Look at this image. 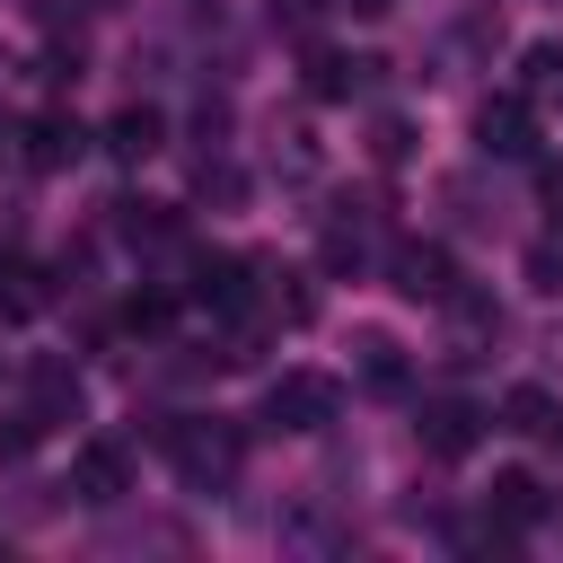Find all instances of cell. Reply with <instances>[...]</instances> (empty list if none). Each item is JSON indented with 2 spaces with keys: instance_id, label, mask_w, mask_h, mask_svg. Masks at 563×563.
<instances>
[{
  "instance_id": "cell-1",
  "label": "cell",
  "mask_w": 563,
  "mask_h": 563,
  "mask_svg": "<svg viewBox=\"0 0 563 563\" xmlns=\"http://www.w3.org/2000/svg\"><path fill=\"white\" fill-rule=\"evenodd\" d=\"M167 457H176V475H185L194 493H229V484H238V431L211 422V413L167 422Z\"/></svg>"
},
{
  "instance_id": "cell-2",
  "label": "cell",
  "mask_w": 563,
  "mask_h": 563,
  "mask_svg": "<svg viewBox=\"0 0 563 563\" xmlns=\"http://www.w3.org/2000/svg\"><path fill=\"white\" fill-rule=\"evenodd\" d=\"M334 413H343V387H334L325 369H282V378L264 387V405H255V422H264V431H290V440H299V431H325Z\"/></svg>"
},
{
  "instance_id": "cell-3",
  "label": "cell",
  "mask_w": 563,
  "mask_h": 563,
  "mask_svg": "<svg viewBox=\"0 0 563 563\" xmlns=\"http://www.w3.org/2000/svg\"><path fill=\"white\" fill-rule=\"evenodd\" d=\"M387 273H396V290H405V299H422V308H440V299L457 290V264H449V246H440V238H405V246L387 255Z\"/></svg>"
},
{
  "instance_id": "cell-4",
  "label": "cell",
  "mask_w": 563,
  "mask_h": 563,
  "mask_svg": "<svg viewBox=\"0 0 563 563\" xmlns=\"http://www.w3.org/2000/svg\"><path fill=\"white\" fill-rule=\"evenodd\" d=\"M70 493H79L88 510H114V501L132 493V457H123L114 440H79V449H70Z\"/></svg>"
},
{
  "instance_id": "cell-5",
  "label": "cell",
  "mask_w": 563,
  "mask_h": 563,
  "mask_svg": "<svg viewBox=\"0 0 563 563\" xmlns=\"http://www.w3.org/2000/svg\"><path fill=\"white\" fill-rule=\"evenodd\" d=\"M475 150H484V158H528V150H537L528 97H484V106H475Z\"/></svg>"
},
{
  "instance_id": "cell-6",
  "label": "cell",
  "mask_w": 563,
  "mask_h": 563,
  "mask_svg": "<svg viewBox=\"0 0 563 563\" xmlns=\"http://www.w3.org/2000/svg\"><path fill=\"white\" fill-rule=\"evenodd\" d=\"M413 431H422V449H431V457H466V449L484 440V413H475L466 396H431Z\"/></svg>"
},
{
  "instance_id": "cell-7",
  "label": "cell",
  "mask_w": 563,
  "mask_h": 563,
  "mask_svg": "<svg viewBox=\"0 0 563 563\" xmlns=\"http://www.w3.org/2000/svg\"><path fill=\"white\" fill-rule=\"evenodd\" d=\"M369 246H378V202H334V211H325V264L352 273Z\"/></svg>"
},
{
  "instance_id": "cell-8",
  "label": "cell",
  "mask_w": 563,
  "mask_h": 563,
  "mask_svg": "<svg viewBox=\"0 0 563 563\" xmlns=\"http://www.w3.org/2000/svg\"><path fill=\"white\" fill-rule=\"evenodd\" d=\"M79 150H88V123H79V114H62V106H53V114H35V123H26V167H44V176H53V167H70Z\"/></svg>"
},
{
  "instance_id": "cell-9",
  "label": "cell",
  "mask_w": 563,
  "mask_h": 563,
  "mask_svg": "<svg viewBox=\"0 0 563 563\" xmlns=\"http://www.w3.org/2000/svg\"><path fill=\"white\" fill-rule=\"evenodd\" d=\"M484 510H493L501 528H537V519H545V484H537L528 466H501V475L484 484Z\"/></svg>"
},
{
  "instance_id": "cell-10",
  "label": "cell",
  "mask_w": 563,
  "mask_h": 563,
  "mask_svg": "<svg viewBox=\"0 0 563 563\" xmlns=\"http://www.w3.org/2000/svg\"><path fill=\"white\" fill-rule=\"evenodd\" d=\"M158 141H167V114H158V106H123V114L106 123V150H114L123 167H141V158H158Z\"/></svg>"
},
{
  "instance_id": "cell-11",
  "label": "cell",
  "mask_w": 563,
  "mask_h": 563,
  "mask_svg": "<svg viewBox=\"0 0 563 563\" xmlns=\"http://www.w3.org/2000/svg\"><path fill=\"white\" fill-rule=\"evenodd\" d=\"M185 290H194L202 308H220V317H229V308H246V264H238V255H211V246H202V255H194V282H185Z\"/></svg>"
},
{
  "instance_id": "cell-12",
  "label": "cell",
  "mask_w": 563,
  "mask_h": 563,
  "mask_svg": "<svg viewBox=\"0 0 563 563\" xmlns=\"http://www.w3.org/2000/svg\"><path fill=\"white\" fill-rule=\"evenodd\" d=\"M26 405H35V422H44V431H53V422H79V378H70L62 361H35Z\"/></svg>"
},
{
  "instance_id": "cell-13",
  "label": "cell",
  "mask_w": 563,
  "mask_h": 563,
  "mask_svg": "<svg viewBox=\"0 0 563 563\" xmlns=\"http://www.w3.org/2000/svg\"><path fill=\"white\" fill-rule=\"evenodd\" d=\"M361 70H369V62H352V53L317 44V53H308V97H325V106H334V97H352V88H361Z\"/></svg>"
},
{
  "instance_id": "cell-14",
  "label": "cell",
  "mask_w": 563,
  "mask_h": 563,
  "mask_svg": "<svg viewBox=\"0 0 563 563\" xmlns=\"http://www.w3.org/2000/svg\"><path fill=\"white\" fill-rule=\"evenodd\" d=\"M501 422L528 431V440H545V431L563 422V396H545V387H510V396H501Z\"/></svg>"
},
{
  "instance_id": "cell-15",
  "label": "cell",
  "mask_w": 563,
  "mask_h": 563,
  "mask_svg": "<svg viewBox=\"0 0 563 563\" xmlns=\"http://www.w3.org/2000/svg\"><path fill=\"white\" fill-rule=\"evenodd\" d=\"M519 79H528V106H563V44H528L519 53Z\"/></svg>"
},
{
  "instance_id": "cell-16",
  "label": "cell",
  "mask_w": 563,
  "mask_h": 563,
  "mask_svg": "<svg viewBox=\"0 0 563 563\" xmlns=\"http://www.w3.org/2000/svg\"><path fill=\"white\" fill-rule=\"evenodd\" d=\"M44 308V273H26V264H0V317L9 325H26Z\"/></svg>"
},
{
  "instance_id": "cell-17",
  "label": "cell",
  "mask_w": 563,
  "mask_h": 563,
  "mask_svg": "<svg viewBox=\"0 0 563 563\" xmlns=\"http://www.w3.org/2000/svg\"><path fill=\"white\" fill-rule=\"evenodd\" d=\"M264 299H273V317H282V325H308V317H317L308 273H273V290H264Z\"/></svg>"
},
{
  "instance_id": "cell-18",
  "label": "cell",
  "mask_w": 563,
  "mask_h": 563,
  "mask_svg": "<svg viewBox=\"0 0 563 563\" xmlns=\"http://www.w3.org/2000/svg\"><path fill=\"white\" fill-rule=\"evenodd\" d=\"M352 352H361V378H369V387H405V361H396V334H361Z\"/></svg>"
},
{
  "instance_id": "cell-19",
  "label": "cell",
  "mask_w": 563,
  "mask_h": 563,
  "mask_svg": "<svg viewBox=\"0 0 563 563\" xmlns=\"http://www.w3.org/2000/svg\"><path fill=\"white\" fill-rule=\"evenodd\" d=\"M528 290H545V299H554V290H563V229H554V238H537V246H528Z\"/></svg>"
},
{
  "instance_id": "cell-20",
  "label": "cell",
  "mask_w": 563,
  "mask_h": 563,
  "mask_svg": "<svg viewBox=\"0 0 563 563\" xmlns=\"http://www.w3.org/2000/svg\"><path fill=\"white\" fill-rule=\"evenodd\" d=\"M537 202H545V220H554V229H563V167H554V158H545V167H537Z\"/></svg>"
},
{
  "instance_id": "cell-21",
  "label": "cell",
  "mask_w": 563,
  "mask_h": 563,
  "mask_svg": "<svg viewBox=\"0 0 563 563\" xmlns=\"http://www.w3.org/2000/svg\"><path fill=\"white\" fill-rule=\"evenodd\" d=\"M405 150H413V123H396V114H387V123H378V158H387V167H396V158H405Z\"/></svg>"
},
{
  "instance_id": "cell-22",
  "label": "cell",
  "mask_w": 563,
  "mask_h": 563,
  "mask_svg": "<svg viewBox=\"0 0 563 563\" xmlns=\"http://www.w3.org/2000/svg\"><path fill=\"white\" fill-rule=\"evenodd\" d=\"M343 9H361V18H378V9H387V0H343Z\"/></svg>"
},
{
  "instance_id": "cell-23",
  "label": "cell",
  "mask_w": 563,
  "mask_h": 563,
  "mask_svg": "<svg viewBox=\"0 0 563 563\" xmlns=\"http://www.w3.org/2000/svg\"><path fill=\"white\" fill-rule=\"evenodd\" d=\"M545 440H554V457H563V422H554V431H545Z\"/></svg>"
}]
</instances>
